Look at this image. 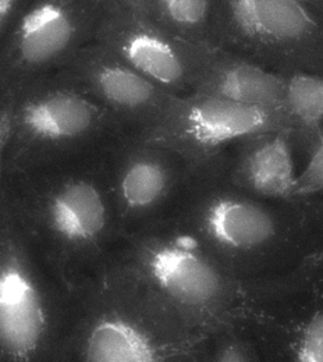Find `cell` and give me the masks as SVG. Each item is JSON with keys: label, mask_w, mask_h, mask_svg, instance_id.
I'll use <instances>...</instances> for the list:
<instances>
[{"label": "cell", "mask_w": 323, "mask_h": 362, "mask_svg": "<svg viewBox=\"0 0 323 362\" xmlns=\"http://www.w3.org/2000/svg\"><path fill=\"white\" fill-rule=\"evenodd\" d=\"M105 153L3 172V194L16 221L69 291L103 271L122 241Z\"/></svg>", "instance_id": "obj_1"}, {"label": "cell", "mask_w": 323, "mask_h": 362, "mask_svg": "<svg viewBox=\"0 0 323 362\" xmlns=\"http://www.w3.org/2000/svg\"><path fill=\"white\" fill-rule=\"evenodd\" d=\"M208 339L137 273L109 261L71 291L56 362L201 361Z\"/></svg>", "instance_id": "obj_2"}, {"label": "cell", "mask_w": 323, "mask_h": 362, "mask_svg": "<svg viewBox=\"0 0 323 362\" xmlns=\"http://www.w3.org/2000/svg\"><path fill=\"white\" fill-rule=\"evenodd\" d=\"M170 216L244 280L294 271L314 230L311 216L297 204L262 199L234 185L222 153L192 166Z\"/></svg>", "instance_id": "obj_3"}, {"label": "cell", "mask_w": 323, "mask_h": 362, "mask_svg": "<svg viewBox=\"0 0 323 362\" xmlns=\"http://www.w3.org/2000/svg\"><path fill=\"white\" fill-rule=\"evenodd\" d=\"M110 261L137 273L209 336L249 323L294 283L291 272L268 280L238 277L172 216L123 237Z\"/></svg>", "instance_id": "obj_4"}, {"label": "cell", "mask_w": 323, "mask_h": 362, "mask_svg": "<svg viewBox=\"0 0 323 362\" xmlns=\"http://www.w3.org/2000/svg\"><path fill=\"white\" fill-rule=\"evenodd\" d=\"M3 109V172L98 156L130 133L109 110L53 74L17 90Z\"/></svg>", "instance_id": "obj_5"}, {"label": "cell", "mask_w": 323, "mask_h": 362, "mask_svg": "<svg viewBox=\"0 0 323 362\" xmlns=\"http://www.w3.org/2000/svg\"><path fill=\"white\" fill-rule=\"evenodd\" d=\"M70 303L0 187V362H56Z\"/></svg>", "instance_id": "obj_6"}, {"label": "cell", "mask_w": 323, "mask_h": 362, "mask_svg": "<svg viewBox=\"0 0 323 362\" xmlns=\"http://www.w3.org/2000/svg\"><path fill=\"white\" fill-rule=\"evenodd\" d=\"M215 47L280 73L323 74V21L304 0H216Z\"/></svg>", "instance_id": "obj_7"}, {"label": "cell", "mask_w": 323, "mask_h": 362, "mask_svg": "<svg viewBox=\"0 0 323 362\" xmlns=\"http://www.w3.org/2000/svg\"><path fill=\"white\" fill-rule=\"evenodd\" d=\"M109 0H30L0 50V109L95 41Z\"/></svg>", "instance_id": "obj_8"}, {"label": "cell", "mask_w": 323, "mask_h": 362, "mask_svg": "<svg viewBox=\"0 0 323 362\" xmlns=\"http://www.w3.org/2000/svg\"><path fill=\"white\" fill-rule=\"evenodd\" d=\"M103 163L122 238L169 218L194 166L133 133L106 151Z\"/></svg>", "instance_id": "obj_9"}, {"label": "cell", "mask_w": 323, "mask_h": 362, "mask_svg": "<svg viewBox=\"0 0 323 362\" xmlns=\"http://www.w3.org/2000/svg\"><path fill=\"white\" fill-rule=\"evenodd\" d=\"M281 130L290 132L286 113L191 92L179 96L156 126L139 136L196 165L245 138Z\"/></svg>", "instance_id": "obj_10"}, {"label": "cell", "mask_w": 323, "mask_h": 362, "mask_svg": "<svg viewBox=\"0 0 323 362\" xmlns=\"http://www.w3.org/2000/svg\"><path fill=\"white\" fill-rule=\"evenodd\" d=\"M95 41L175 95L194 92L218 49L194 45L155 25L137 8L110 4Z\"/></svg>", "instance_id": "obj_11"}, {"label": "cell", "mask_w": 323, "mask_h": 362, "mask_svg": "<svg viewBox=\"0 0 323 362\" xmlns=\"http://www.w3.org/2000/svg\"><path fill=\"white\" fill-rule=\"evenodd\" d=\"M53 76L98 102L133 134L156 126L179 98L96 41L78 50Z\"/></svg>", "instance_id": "obj_12"}, {"label": "cell", "mask_w": 323, "mask_h": 362, "mask_svg": "<svg viewBox=\"0 0 323 362\" xmlns=\"http://www.w3.org/2000/svg\"><path fill=\"white\" fill-rule=\"evenodd\" d=\"M294 286L261 305L249 325L265 356L287 362H323V281L303 276L297 300L291 298Z\"/></svg>", "instance_id": "obj_13"}, {"label": "cell", "mask_w": 323, "mask_h": 362, "mask_svg": "<svg viewBox=\"0 0 323 362\" xmlns=\"http://www.w3.org/2000/svg\"><path fill=\"white\" fill-rule=\"evenodd\" d=\"M240 145L234 156L228 149L222 152L231 182L258 198L290 202L297 177L291 133L269 132L245 138Z\"/></svg>", "instance_id": "obj_14"}, {"label": "cell", "mask_w": 323, "mask_h": 362, "mask_svg": "<svg viewBox=\"0 0 323 362\" xmlns=\"http://www.w3.org/2000/svg\"><path fill=\"white\" fill-rule=\"evenodd\" d=\"M194 92L286 113L283 73L222 49L215 52Z\"/></svg>", "instance_id": "obj_15"}, {"label": "cell", "mask_w": 323, "mask_h": 362, "mask_svg": "<svg viewBox=\"0 0 323 362\" xmlns=\"http://www.w3.org/2000/svg\"><path fill=\"white\" fill-rule=\"evenodd\" d=\"M284 112L294 148L307 156L323 133V74L284 71Z\"/></svg>", "instance_id": "obj_16"}, {"label": "cell", "mask_w": 323, "mask_h": 362, "mask_svg": "<svg viewBox=\"0 0 323 362\" xmlns=\"http://www.w3.org/2000/svg\"><path fill=\"white\" fill-rule=\"evenodd\" d=\"M137 10L180 40L215 47L216 0H148Z\"/></svg>", "instance_id": "obj_17"}, {"label": "cell", "mask_w": 323, "mask_h": 362, "mask_svg": "<svg viewBox=\"0 0 323 362\" xmlns=\"http://www.w3.org/2000/svg\"><path fill=\"white\" fill-rule=\"evenodd\" d=\"M264 356L251 325L244 323L211 334L201 361L258 362Z\"/></svg>", "instance_id": "obj_18"}, {"label": "cell", "mask_w": 323, "mask_h": 362, "mask_svg": "<svg viewBox=\"0 0 323 362\" xmlns=\"http://www.w3.org/2000/svg\"><path fill=\"white\" fill-rule=\"evenodd\" d=\"M290 202L307 211L312 223L323 214V133L308 153L305 168L297 173Z\"/></svg>", "instance_id": "obj_19"}, {"label": "cell", "mask_w": 323, "mask_h": 362, "mask_svg": "<svg viewBox=\"0 0 323 362\" xmlns=\"http://www.w3.org/2000/svg\"><path fill=\"white\" fill-rule=\"evenodd\" d=\"M297 271L304 276L323 281V214L314 223L311 244L298 264Z\"/></svg>", "instance_id": "obj_20"}, {"label": "cell", "mask_w": 323, "mask_h": 362, "mask_svg": "<svg viewBox=\"0 0 323 362\" xmlns=\"http://www.w3.org/2000/svg\"><path fill=\"white\" fill-rule=\"evenodd\" d=\"M30 0H0V50Z\"/></svg>", "instance_id": "obj_21"}, {"label": "cell", "mask_w": 323, "mask_h": 362, "mask_svg": "<svg viewBox=\"0 0 323 362\" xmlns=\"http://www.w3.org/2000/svg\"><path fill=\"white\" fill-rule=\"evenodd\" d=\"M7 136V113L4 109H0V187L3 179V149Z\"/></svg>", "instance_id": "obj_22"}, {"label": "cell", "mask_w": 323, "mask_h": 362, "mask_svg": "<svg viewBox=\"0 0 323 362\" xmlns=\"http://www.w3.org/2000/svg\"><path fill=\"white\" fill-rule=\"evenodd\" d=\"M304 1L323 21V0H304Z\"/></svg>", "instance_id": "obj_23"}, {"label": "cell", "mask_w": 323, "mask_h": 362, "mask_svg": "<svg viewBox=\"0 0 323 362\" xmlns=\"http://www.w3.org/2000/svg\"><path fill=\"white\" fill-rule=\"evenodd\" d=\"M109 1H110V4H119V6L136 8V0H109Z\"/></svg>", "instance_id": "obj_24"}, {"label": "cell", "mask_w": 323, "mask_h": 362, "mask_svg": "<svg viewBox=\"0 0 323 362\" xmlns=\"http://www.w3.org/2000/svg\"><path fill=\"white\" fill-rule=\"evenodd\" d=\"M148 0H136V8H139L143 3H146Z\"/></svg>", "instance_id": "obj_25"}]
</instances>
